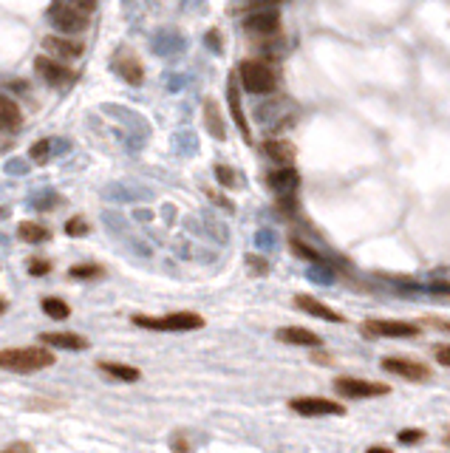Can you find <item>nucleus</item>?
Listing matches in <instances>:
<instances>
[{
	"mask_svg": "<svg viewBox=\"0 0 450 453\" xmlns=\"http://www.w3.org/2000/svg\"><path fill=\"white\" fill-rule=\"evenodd\" d=\"M57 357L48 346H18V349H0V368L12 374H34L51 368Z\"/></svg>",
	"mask_w": 450,
	"mask_h": 453,
	"instance_id": "nucleus-1",
	"label": "nucleus"
},
{
	"mask_svg": "<svg viewBox=\"0 0 450 453\" xmlns=\"http://www.w3.org/2000/svg\"><path fill=\"white\" fill-rule=\"evenodd\" d=\"M133 326L147 332H196L204 329V318L198 312H173L165 318H150V315H133Z\"/></svg>",
	"mask_w": 450,
	"mask_h": 453,
	"instance_id": "nucleus-2",
	"label": "nucleus"
},
{
	"mask_svg": "<svg viewBox=\"0 0 450 453\" xmlns=\"http://www.w3.org/2000/svg\"><path fill=\"white\" fill-rule=\"evenodd\" d=\"M238 83L247 94H272L278 88V77H275V71L261 62V60H244L238 65Z\"/></svg>",
	"mask_w": 450,
	"mask_h": 453,
	"instance_id": "nucleus-3",
	"label": "nucleus"
},
{
	"mask_svg": "<svg viewBox=\"0 0 450 453\" xmlns=\"http://www.w3.org/2000/svg\"><path fill=\"white\" fill-rule=\"evenodd\" d=\"M48 20L62 34H83L91 23V15L83 12L80 6H74L71 0H54V4L48 6Z\"/></svg>",
	"mask_w": 450,
	"mask_h": 453,
	"instance_id": "nucleus-4",
	"label": "nucleus"
},
{
	"mask_svg": "<svg viewBox=\"0 0 450 453\" xmlns=\"http://www.w3.org/2000/svg\"><path fill=\"white\" fill-rule=\"evenodd\" d=\"M334 391L348 400H371V397H388L391 386L386 383H371V380H357V377H337Z\"/></svg>",
	"mask_w": 450,
	"mask_h": 453,
	"instance_id": "nucleus-5",
	"label": "nucleus"
},
{
	"mask_svg": "<svg viewBox=\"0 0 450 453\" xmlns=\"http://www.w3.org/2000/svg\"><path fill=\"white\" fill-rule=\"evenodd\" d=\"M383 368L394 377H402V380H411V383H430L433 380V368L419 363V360H408V357H386L383 360Z\"/></svg>",
	"mask_w": 450,
	"mask_h": 453,
	"instance_id": "nucleus-6",
	"label": "nucleus"
},
{
	"mask_svg": "<svg viewBox=\"0 0 450 453\" xmlns=\"http://www.w3.org/2000/svg\"><path fill=\"white\" fill-rule=\"evenodd\" d=\"M289 408L300 417H343L346 405L337 400H326V397H294L289 400Z\"/></svg>",
	"mask_w": 450,
	"mask_h": 453,
	"instance_id": "nucleus-7",
	"label": "nucleus"
},
{
	"mask_svg": "<svg viewBox=\"0 0 450 453\" xmlns=\"http://www.w3.org/2000/svg\"><path fill=\"white\" fill-rule=\"evenodd\" d=\"M34 68H37V74L48 83V86H54V88H65V86H71L74 80H77V71H74L71 65H65L62 60H54V57H37L34 60Z\"/></svg>",
	"mask_w": 450,
	"mask_h": 453,
	"instance_id": "nucleus-8",
	"label": "nucleus"
},
{
	"mask_svg": "<svg viewBox=\"0 0 450 453\" xmlns=\"http://www.w3.org/2000/svg\"><path fill=\"white\" fill-rule=\"evenodd\" d=\"M360 332L365 337H419L422 326L408 320H365Z\"/></svg>",
	"mask_w": 450,
	"mask_h": 453,
	"instance_id": "nucleus-9",
	"label": "nucleus"
},
{
	"mask_svg": "<svg viewBox=\"0 0 450 453\" xmlns=\"http://www.w3.org/2000/svg\"><path fill=\"white\" fill-rule=\"evenodd\" d=\"M114 68L119 71V77L128 86H142L144 83V65L130 48H119V54L114 57Z\"/></svg>",
	"mask_w": 450,
	"mask_h": 453,
	"instance_id": "nucleus-10",
	"label": "nucleus"
},
{
	"mask_svg": "<svg viewBox=\"0 0 450 453\" xmlns=\"http://www.w3.org/2000/svg\"><path fill=\"white\" fill-rule=\"evenodd\" d=\"M278 343H286V346H306V349H323V337L315 334L312 329H304V326H283L275 332Z\"/></svg>",
	"mask_w": 450,
	"mask_h": 453,
	"instance_id": "nucleus-11",
	"label": "nucleus"
},
{
	"mask_svg": "<svg viewBox=\"0 0 450 453\" xmlns=\"http://www.w3.org/2000/svg\"><path fill=\"white\" fill-rule=\"evenodd\" d=\"M43 48L48 51V57H54V60H77V57H83V51H86V46L83 43H74V40H68V37H57V34H51V37H46L43 40Z\"/></svg>",
	"mask_w": 450,
	"mask_h": 453,
	"instance_id": "nucleus-12",
	"label": "nucleus"
},
{
	"mask_svg": "<svg viewBox=\"0 0 450 453\" xmlns=\"http://www.w3.org/2000/svg\"><path fill=\"white\" fill-rule=\"evenodd\" d=\"M294 306H297V309H304V312H306V315H312V318L329 320V323H343V320H346L340 312H334L332 306L320 304V300H318V297H312V295H297V297H294Z\"/></svg>",
	"mask_w": 450,
	"mask_h": 453,
	"instance_id": "nucleus-13",
	"label": "nucleus"
},
{
	"mask_svg": "<svg viewBox=\"0 0 450 453\" xmlns=\"http://www.w3.org/2000/svg\"><path fill=\"white\" fill-rule=\"evenodd\" d=\"M40 343L54 346V349H68V351H86L88 349V337H83L77 332H43Z\"/></svg>",
	"mask_w": 450,
	"mask_h": 453,
	"instance_id": "nucleus-14",
	"label": "nucleus"
},
{
	"mask_svg": "<svg viewBox=\"0 0 450 453\" xmlns=\"http://www.w3.org/2000/svg\"><path fill=\"white\" fill-rule=\"evenodd\" d=\"M269 187L278 193V196H292L300 184V173L292 168V165H280L275 173H269Z\"/></svg>",
	"mask_w": 450,
	"mask_h": 453,
	"instance_id": "nucleus-15",
	"label": "nucleus"
},
{
	"mask_svg": "<svg viewBox=\"0 0 450 453\" xmlns=\"http://www.w3.org/2000/svg\"><path fill=\"white\" fill-rule=\"evenodd\" d=\"M227 102H230L233 122H236V128L241 130L244 142H252V130H250V122H247V116H244V108H241V91H238L236 80H230V83H227Z\"/></svg>",
	"mask_w": 450,
	"mask_h": 453,
	"instance_id": "nucleus-16",
	"label": "nucleus"
},
{
	"mask_svg": "<svg viewBox=\"0 0 450 453\" xmlns=\"http://www.w3.org/2000/svg\"><path fill=\"white\" fill-rule=\"evenodd\" d=\"M264 154L278 165H292L297 159V147L289 139H264Z\"/></svg>",
	"mask_w": 450,
	"mask_h": 453,
	"instance_id": "nucleus-17",
	"label": "nucleus"
},
{
	"mask_svg": "<svg viewBox=\"0 0 450 453\" xmlns=\"http://www.w3.org/2000/svg\"><path fill=\"white\" fill-rule=\"evenodd\" d=\"M0 128L12 133L23 128V111L9 94H0Z\"/></svg>",
	"mask_w": 450,
	"mask_h": 453,
	"instance_id": "nucleus-18",
	"label": "nucleus"
},
{
	"mask_svg": "<svg viewBox=\"0 0 450 453\" xmlns=\"http://www.w3.org/2000/svg\"><path fill=\"white\" fill-rule=\"evenodd\" d=\"M204 125H207V133H210L212 139H218V142L227 139V125H224L221 108H218V102H215L212 97L204 100Z\"/></svg>",
	"mask_w": 450,
	"mask_h": 453,
	"instance_id": "nucleus-19",
	"label": "nucleus"
},
{
	"mask_svg": "<svg viewBox=\"0 0 450 453\" xmlns=\"http://www.w3.org/2000/svg\"><path fill=\"white\" fill-rule=\"evenodd\" d=\"M102 374L114 377V380H122V383H136L142 380V371L136 365H125V363H111V360H100L97 363Z\"/></svg>",
	"mask_w": 450,
	"mask_h": 453,
	"instance_id": "nucleus-20",
	"label": "nucleus"
},
{
	"mask_svg": "<svg viewBox=\"0 0 450 453\" xmlns=\"http://www.w3.org/2000/svg\"><path fill=\"white\" fill-rule=\"evenodd\" d=\"M280 26V15L275 9L269 12H255L252 18H247V29L255 32V34H275Z\"/></svg>",
	"mask_w": 450,
	"mask_h": 453,
	"instance_id": "nucleus-21",
	"label": "nucleus"
},
{
	"mask_svg": "<svg viewBox=\"0 0 450 453\" xmlns=\"http://www.w3.org/2000/svg\"><path fill=\"white\" fill-rule=\"evenodd\" d=\"M18 238L26 241V244H43V241L51 238V233H48V226H43L37 221H23L18 226Z\"/></svg>",
	"mask_w": 450,
	"mask_h": 453,
	"instance_id": "nucleus-22",
	"label": "nucleus"
},
{
	"mask_svg": "<svg viewBox=\"0 0 450 453\" xmlns=\"http://www.w3.org/2000/svg\"><path fill=\"white\" fill-rule=\"evenodd\" d=\"M40 309H43L51 320H68V318H71V306L65 304L62 297H43V300H40Z\"/></svg>",
	"mask_w": 450,
	"mask_h": 453,
	"instance_id": "nucleus-23",
	"label": "nucleus"
},
{
	"mask_svg": "<svg viewBox=\"0 0 450 453\" xmlns=\"http://www.w3.org/2000/svg\"><path fill=\"white\" fill-rule=\"evenodd\" d=\"M102 275H105V266H100V264H74L68 269V278H74V280H94Z\"/></svg>",
	"mask_w": 450,
	"mask_h": 453,
	"instance_id": "nucleus-24",
	"label": "nucleus"
},
{
	"mask_svg": "<svg viewBox=\"0 0 450 453\" xmlns=\"http://www.w3.org/2000/svg\"><path fill=\"white\" fill-rule=\"evenodd\" d=\"M289 244H292L294 255H300V258H306V261H312V264H320V266L326 264V258H323V255H320L318 250H312L309 244H304V241H300V238H292Z\"/></svg>",
	"mask_w": 450,
	"mask_h": 453,
	"instance_id": "nucleus-25",
	"label": "nucleus"
},
{
	"mask_svg": "<svg viewBox=\"0 0 450 453\" xmlns=\"http://www.w3.org/2000/svg\"><path fill=\"white\" fill-rule=\"evenodd\" d=\"M65 236L68 238H83V236H88V221L83 215H71L65 221Z\"/></svg>",
	"mask_w": 450,
	"mask_h": 453,
	"instance_id": "nucleus-26",
	"label": "nucleus"
},
{
	"mask_svg": "<svg viewBox=\"0 0 450 453\" xmlns=\"http://www.w3.org/2000/svg\"><path fill=\"white\" fill-rule=\"evenodd\" d=\"M29 156H32V162H37V165L48 162V156H51V139H37V142L29 147Z\"/></svg>",
	"mask_w": 450,
	"mask_h": 453,
	"instance_id": "nucleus-27",
	"label": "nucleus"
},
{
	"mask_svg": "<svg viewBox=\"0 0 450 453\" xmlns=\"http://www.w3.org/2000/svg\"><path fill=\"white\" fill-rule=\"evenodd\" d=\"M215 179H218V184H221V187H227V190H230V187H236V182H238V176H236L227 165H215Z\"/></svg>",
	"mask_w": 450,
	"mask_h": 453,
	"instance_id": "nucleus-28",
	"label": "nucleus"
},
{
	"mask_svg": "<svg viewBox=\"0 0 450 453\" xmlns=\"http://www.w3.org/2000/svg\"><path fill=\"white\" fill-rule=\"evenodd\" d=\"M48 272H51V261H46V258H32L29 261V275L32 278H43Z\"/></svg>",
	"mask_w": 450,
	"mask_h": 453,
	"instance_id": "nucleus-29",
	"label": "nucleus"
},
{
	"mask_svg": "<svg viewBox=\"0 0 450 453\" xmlns=\"http://www.w3.org/2000/svg\"><path fill=\"white\" fill-rule=\"evenodd\" d=\"M397 439H400L402 445H414V442L425 439V431H422V428H405V431L397 433Z\"/></svg>",
	"mask_w": 450,
	"mask_h": 453,
	"instance_id": "nucleus-30",
	"label": "nucleus"
},
{
	"mask_svg": "<svg viewBox=\"0 0 450 453\" xmlns=\"http://www.w3.org/2000/svg\"><path fill=\"white\" fill-rule=\"evenodd\" d=\"M433 357H436V363H439L442 368H447V365H450V346H447V343H436V346H433Z\"/></svg>",
	"mask_w": 450,
	"mask_h": 453,
	"instance_id": "nucleus-31",
	"label": "nucleus"
},
{
	"mask_svg": "<svg viewBox=\"0 0 450 453\" xmlns=\"http://www.w3.org/2000/svg\"><path fill=\"white\" fill-rule=\"evenodd\" d=\"M247 264H250L258 275H266V272H269V264H266L264 258H258V255H247Z\"/></svg>",
	"mask_w": 450,
	"mask_h": 453,
	"instance_id": "nucleus-32",
	"label": "nucleus"
},
{
	"mask_svg": "<svg viewBox=\"0 0 450 453\" xmlns=\"http://www.w3.org/2000/svg\"><path fill=\"white\" fill-rule=\"evenodd\" d=\"M29 408H32V411H34V408H62V403H60V400H32Z\"/></svg>",
	"mask_w": 450,
	"mask_h": 453,
	"instance_id": "nucleus-33",
	"label": "nucleus"
},
{
	"mask_svg": "<svg viewBox=\"0 0 450 453\" xmlns=\"http://www.w3.org/2000/svg\"><path fill=\"white\" fill-rule=\"evenodd\" d=\"M74 6H80L83 12H88V15H94V9H97V0H71Z\"/></svg>",
	"mask_w": 450,
	"mask_h": 453,
	"instance_id": "nucleus-34",
	"label": "nucleus"
},
{
	"mask_svg": "<svg viewBox=\"0 0 450 453\" xmlns=\"http://www.w3.org/2000/svg\"><path fill=\"white\" fill-rule=\"evenodd\" d=\"M18 450H32V445L29 442H15V445L6 447V453H18Z\"/></svg>",
	"mask_w": 450,
	"mask_h": 453,
	"instance_id": "nucleus-35",
	"label": "nucleus"
},
{
	"mask_svg": "<svg viewBox=\"0 0 450 453\" xmlns=\"http://www.w3.org/2000/svg\"><path fill=\"white\" fill-rule=\"evenodd\" d=\"M207 40H210L212 51H221V40H218V32H210V34H207Z\"/></svg>",
	"mask_w": 450,
	"mask_h": 453,
	"instance_id": "nucleus-36",
	"label": "nucleus"
},
{
	"mask_svg": "<svg viewBox=\"0 0 450 453\" xmlns=\"http://www.w3.org/2000/svg\"><path fill=\"white\" fill-rule=\"evenodd\" d=\"M315 363H332V357L323 354V351H315Z\"/></svg>",
	"mask_w": 450,
	"mask_h": 453,
	"instance_id": "nucleus-37",
	"label": "nucleus"
},
{
	"mask_svg": "<svg viewBox=\"0 0 450 453\" xmlns=\"http://www.w3.org/2000/svg\"><path fill=\"white\" fill-rule=\"evenodd\" d=\"M173 447H176V450H187L190 445H187V439H176V442H173Z\"/></svg>",
	"mask_w": 450,
	"mask_h": 453,
	"instance_id": "nucleus-38",
	"label": "nucleus"
},
{
	"mask_svg": "<svg viewBox=\"0 0 450 453\" xmlns=\"http://www.w3.org/2000/svg\"><path fill=\"white\" fill-rule=\"evenodd\" d=\"M371 450H374V453H391V447H388V445H374Z\"/></svg>",
	"mask_w": 450,
	"mask_h": 453,
	"instance_id": "nucleus-39",
	"label": "nucleus"
},
{
	"mask_svg": "<svg viewBox=\"0 0 450 453\" xmlns=\"http://www.w3.org/2000/svg\"><path fill=\"white\" fill-rule=\"evenodd\" d=\"M6 309H9V304H6V300H4V297H0V315H4Z\"/></svg>",
	"mask_w": 450,
	"mask_h": 453,
	"instance_id": "nucleus-40",
	"label": "nucleus"
},
{
	"mask_svg": "<svg viewBox=\"0 0 450 453\" xmlns=\"http://www.w3.org/2000/svg\"><path fill=\"white\" fill-rule=\"evenodd\" d=\"M9 212H12L9 207H0V218H9Z\"/></svg>",
	"mask_w": 450,
	"mask_h": 453,
	"instance_id": "nucleus-41",
	"label": "nucleus"
},
{
	"mask_svg": "<svg viewBox=\"0 0 450 453\" xmlns=\"http://www.w3.org/2000/svg\"><path fill=\"white\" fill-rule=\"evenodd\" d=\"M255 4H280V0H255Z\"/></svg>",
	"mask_w": 450,
	"mask_h": 453,
	"instance_id": "nucleus-42",
	"label": "nucleus"
}]
</instances>
